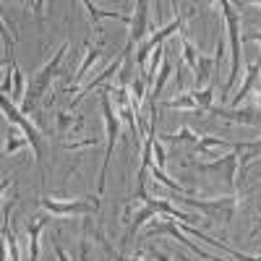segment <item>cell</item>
Returning <instances> with one entry per match:
<instances>
[{
    "instance_id": "obj_1",
    "label": "cell",
    "mask_w": 261,
    "mask_h": 261,
    "mask_svg": "<svg viewBox=\"0 0 261 261\" xmlns=\"http://www.w3.org/2000/svg\"><path fill=\"white\" fill-rule=\"evenodd\" d=\"M65 53H68V42H63V45L55 50L53 60H47V65H45V68H42V71L32 79V84L27 86V97H24V105H21V113H24V115H29V113L34 110V107L39 105V99L47 94L53 79L60 76V65H63Z\"/></svg>"
},
{
    "instance_id": "obj_2",
    "label": "cell",
    "mask_w": 261,
    "mask_h": 261,
    "mask_svg": "<svg viewBox=\"0 0 261 261\" xmlns=\"http://www.w3.org/2000/svg\"><path fill=\"white\" fill-rule=\"evenodd\" d=\"M220 8L225 13V24H227V42H230V79L222 89V97L232 94V86L241 76V60H243V53H241V16H238L235 6L227 3V0H220Z\"/></svg>"
},
{
    "instance_id": "obj_3",
    "label": "cell",
    "mask_w": 261,
    "mask_h": 261,
    "mask_svg": "<svg viewBox=\"0 0 261 261\" xmlns=\"http://www.w3.org/2000/svg\"><path fill=\"white\" fill-rule=\"evenodd\" d=\"M99 105H102V115H105V130H107V151H105V162L99 170V183H97V196H102L105 191V180H107V167H110L113 151H115V141L120 136V118L113 110V99H110V86L99 89Z\"/></svg>"
},
{
    "instance_id": "obj_4",
    "label": "cell",
    "mask_w": 261,
    "mask_h": 261,
    "mask_svg": "<svg viewBox=\"0 0 261 261\" xmlns=\"http://www.w3.org/2000/svg\"><path fill=\"white\" fill-rule=\"evenodd\" d=\"M0 105H3V113H6V118H8V123L11 125H16L21 134H24L27 139H29V144H32V149H34V160H37V165L42 167L45 165V154H42V134H39V128L37 125H32V120L18 110V107L8 99V97H3L0 99Z\"/></svg>"
},
{
    "instance_id": "obj_5",
    "label": "cell",
    "mask_w": 261,
    "mask_h": 261,
    "mask_svg": "<svg viewBox=\"0 0 261 261\" xmlns=\"http://www.w3.org/2000/svg\"><path fill=\"white\" fill-rule=\"evenodd\" d=\"M39 206L53 217H89L99 209V201L97 196H84V199H73V201H58V199L42 196Z\"/></svg>"
},
{
    "instance_id": "obj_6",
    "label": "cell",
    "mask_w": 261,
    "mask_h": 261,
    "mask_svg": "<svg viewBox=\"0 0 261 261\" xmlns=\"http://www.w3.org/2000/svg\"><path fill=\"white\" fill-rule=\"evenodd\" d=\"M175 204H186V206H193L199 209L204 217H222V220H232L235 214V206H238V199L235 196H222V199H193V196H178L175 193Z\"/></svg>"
},
{
    "instance_id": "obj_7",
    "label": "cell",
    "mask_w": 261,
    "mask_h": 261,
    "mask_svg": "<svg viewBox=\"0 0 261 261\" xmlns=\"http://www.w3.org/2000/svg\"><path fill=\"white\" fill-rule=\"evenodd\" d=\"M193 13H196V11H193V8H188L183 16H178L175 21H170V24H167L165 29H160V32H157L154 37H151L149 42H144V45L136 50V65L141 68V73H146V68H149V55L154 53L160 45H165V39H167V37H172L175 32H180V29H183V24H186V21H188Z\"/></svg>"
},
{
    "instance_id": "obj_8",
    "label": "cell",
    "mask_w": 261,
    "mask_h": 261,
    "mask_svg": "<svg viewBox=\"0 0 261 261\" xmlns=\"http://www.w3.org/2000/svg\"><path fill=\"white\" fill-rule=\"evenodd\" d=\"M238 151H230L225 157H217L212 162H196L193 167L201 172V175H212V178H222L230 188L238 186Z\"/></svg>"
},
{
    "instance_id": "obj_9",
    "label": "cell",
    "mask_w": 261,
    "mask_h": 261,
    "mask_svg": "<svg viewBox=\"0 0 261 261\" xmlns=\"http://www.w3.org/2000/svg\"><path fill=\"white\" fill-rule=\"evenodd\" d=\"M212 115H220L230 123H241V125H261V115L253 107H212Z\"/></svg>"
},
{
    "instance_id": "obj_10",
    "label": "cell",
    "mask_w": 261,
    "mask_h": 261,
    "mask_svg": "<svg viewBox=\"0 0 261 261\" xmlns=\"http://www.w3.org/2000/svg\"><path fill=\"white\" fill-rule=\"evenodd\" d=\"M146 29H149V3L146 0H139L136 3V13L130 16V34H128V45H144V37H146Z\"/></svg>"
},
{
    "instance_id": "obj_11",
    "label": "cell",
    "mask_w": 261,
    "mask_h": 261,
    "mask_svg": "<svg viewBox=\"0 0 261 261\" xmlns=\"http://www.w3.org/2000/svg\"><path fill=\"white\" fill-rule=\"evenodd\" d=\"M120 63H125V47H123V53H118V58H115V60H113L110 65H107V68H105V71H102V73H99V76H97L94 81H89V84L84 86V89L79 92V97H73V99H71V107H76V105H79V102H81V99H84L86 94H89V92H94L97 86H102V84H105L107 79H113L115 73H120Z\"/></svg>"
},
{
    "instance_id": "obj_12",
    "label": "cell",
    "mask_w": 261,
    "mask_h": 261,
    "mask_svg": "<svg viewBox=\"0 0 261 261\" xmlns=\"http://www.w3.org/2000/svg\"><path fill=\"white\" fill-rule=\"evenodd\" d=\"M258 76H261V58H258V60H253V63L248 65L243 86H241V89H238V94H232V99H230V105H232V107H241V105L251 97V92L256 89V84H258Z\"/></svg>"
},
{
    "instance_id": "obj_13",
    "label": "cell",
    "mask_w": 261,
    "mask_h": 261,
    "mask_svg": "<svg viewBox=\"0 0 261 261\" xmlns=\"http://www.w3.org/2000/svg\"><path fill=\"white\" fill-rule=\"evenodd\" d=\"M232 151H238V178H243L246 175V170H248V165L256 160V157H261V139L258 141H241V144H232Z\"/></svg>"
},
{
    "instance_id": "obj_14",
    "label": "cell",
    "mask_w": 261,
    "mask_h": 261,
    "mask_svg": "<svg viewBox=\"0 0 261 261\" xmlns=\"http://www.w3.org/2000/svg\"><path fill=\"white\" fill-rule=\"evenodd\" d=\"M154 217H157V212H154V209H151L149 204H141V209H139L134 217H130L128 230H125V235H123V241H120V243L125 246L128 241H134V235L141 230V225H144V222H149V220H154Z\"/></svg>"
},
{
    "instance_id": "obj_15",
    "label": "cell",
    "mask_w": 261,
    "mask_h": 261,
    "mask_svg": "<svg viewBox=\"0 0 261 261\" xmlns=\"http://www.w3.org/2000/svg\"><path fill=\"white\" fill-rule=\"evenodd\" d=\"M84 8L89 11V18H92V24H94V32H102V29H99V21H102V18H118V21H125V24H130V16H125V13H120V11H102V8H97L94 3H89V0L84 3Z\"/></svg>"
},
{
    "instance_id": "obj_16",
    "label": "cell",
    "mask_w": 261,
    "mask_h": 261,
    "mask_svg": "<svg viewBox=\"0 0 261 261\" xmlns=\"http://www.w3.org/2000/svg\"><path fill=\"white\" fill-rule=\"evenodd\" d=\"M102 53H105V45H102V42H99V45L94 47V50H89V53H86V58H84V63L79 65V73L73 76V86H71V89L68 92H76L79 89V84H81V79L86 76V73H89V68H92V65L102 58Z\"/></svg>"
},
{
    "instance_id": "obj_17",
    "label": "cell",
    "mask_w": 261,
    "mask_h": 261,
    "mask_svg": "<svg viewBox=\"0 0 261 261\" xmlns=\"http://www.w3.org/2000/svg\"><path fill=\"white\" fill-rule=\"evenodd\" d=\"M165 107H170V110H183V113H199V105H196V99H193L191 92H183L180 97L165 102ZM199 115H201V113H199Z\"/></svg>"
},
{
    "instance_id": "obj_18",
    "label": "cell",
    "mask_w": 261,
    "mask_h": 261,
    "mask_svg": "<svg viewBox=\"0 0 261 261\" xmlns=\"http://www.w3.org/2000/svg\"><path fill=\"white\" fill-rule=\"evenodd\" d=\"M170 73H172V65H170V58H165L162 65H160V79L154 81V86H151V92H149V99H154V102L160 99V94H162V89H165Z\"/></svg>"
},
{
    "instance_id": "obj_19",
    "label": "cell",
    "mask_w": 261,
    "mask_h": 261,
    "mask_svg": "<svg viewBox=\"0 0 261 261\" xmlns=\"http://www.w3.org/2000/svg\"><path fill=\"white\" fill-rule=\"evenodd\" d=\"M196 105H199V113H212V107H214V89H212V84L206 86V89H193L191 92Z\"/></svg>"
},
{
    "instance_id": "obj_20",
    "label": "cell",
    "mask_w": 261,
    "mask_h": 261,
    "mask_svg": "<svg viewBox=\"0 0 261 261\" xmlns=\"http://www.w3.org/2000/svg\"><path fill=\"white\" fill-rule=\"evenodd\" d=\"M180 50H183V63L188 65V68L193 71V76H196V68H199V55H201V53L196 50V47L191 45V42H188L186 37L180 39Z\"/></svg>"
},
{
    "instance_id": "obj_21",
    "label": "cell",
    "mask_w": 261,
    "mask_h": 261,
    "mask_svg": "<svg viewBox=\"0 0 261 261\" xmlns=\"http://www.w3.org/2000/svg\"><path fill=\"white\" fill-rule=\"evenodd\" d=\"M24 146H32L29 144V139L24 136V134H18V130H8V141H6V154L11 157V154H16L18 149H24Z\"/></svg>"
},
{
    "instance_id": "obj_22",
    "label": "cell",
    "mask_w": 261,
    "mask_h": 261,
    "mask_svg": "<svg viewBox=\"0 0 261 261\" xmlns=\"http://www.w3.org/2000/svg\"><path fill=\"white\" fill-rule=\"evenodd\" d=\"M214 146H232V144L222 141L220 136H204V139H199V144H196V149H199L201 157H212V149Z\"/></svg>"
},
{
    "instance_id": "obj_23",
    "label": "cell",
    "mask_w": 261,
    "mask_h": 261,
    "mask_svg": "<svg viewBox=\"0 0 261 261\" xmlns=\"http://www.w3.org/2000/svg\"><path fill=\"white\" fill-rule=\"evenodd\" d=\"M165 141H170V144H183V141H191V144L196 146V144H199V136H196L191 128H186V125H183V128L178 130V134H170V136H165Z\"/></svg>"
},
{
    "instance_id": "obj_24",
    "label": "cell",
    "mask_w": 261,
    "mask_h": 261,
    "mask_svg": "<svg viewBox=\"0 0 261 261\" xmlns=\"http://www.w3.org/2000/svg\"><path fill=\"white\" fill-rule=\"evenodd\" d=\"M71 125H73V115L58 113V136H71Z\"/></svg>"
},
{
    "instance_id": "obj_25",
    "label": "cell",
    "mask_w": 261,
    "mask_h": 261,
    "mask_svg": "<svg viewBox=\"0 0 261 261\" xmlns=\"http://www.w3.org/2000/svg\"><path fill=\"white\" fill-rule=\"evenodd\" d=\"M60 146H63V149H68V151H76V149H84V146H97V136L84 139V141H63Z\"/></svg>"
},
{
    "instance_id": "obj_26",
    "label": "cell",
    "mask_w": 261,
    "mask_h": 261,
    "mask_svg": "<svg viewBox=\"0 0 261 261\" xmlns=\"http://www.w3.org/2000/svg\"><path fill=\"white\" fill-rule=\"evenodd\" d=\"M154 157H157V167L162 170V167H165V162H167V157H165V149H162V144H160V141H154Z\"/></svg>"
},
{
    "instance_id": "obj_27",
    "label": "cell",
    "mask_w": 261,
    "mask_h": 261,
    "mask_svg": "<svg viewBox=\"0 0 261 261\" xmlns=\"http://www.w3.org/2000/svg\"><path fill=\"white\" fill-rule=\"evenodd\" d=\"M53 251H55V258H58V261H71V256L60 248V243H53Z\"/></svg>"
},
{
    "instance_id": "obj_28",
    "label": "cell",
    "mask_w": 261,
    "mask_h": 261,
    "mask_svg": "<svg viewBox=\"0 0 261 261\" xmlns=\"http://www.w3.org/2000/svg\"><path fill=\"white\" fill-rule=\"evenodd\" d=\"M243 39H248V42H261V32H248Z\"/></svg>"
},
{
    "instance_id": "obj_29",
    "label": "cell",
    "mask_w": 261,
    "mask_h": 261,
    "mask_svg": "<svg viewBox=\"0 0 261 261\" xmlns=\"http://www.w3.org/2000/svg\"><path fill=\"white\" fill-rule=\"evenodd\" d=\"M149 258H151V261H170L165 253H157V251H151V253H149Z\"/></svg>"
},
{
    "instance_id": "obj_30",
    "label": "cell",
    "mask_w": 261,
    "mask_h": 261,
    "mask_svg": "<svg viewBox=\"0 0 261 261\" xmlns=\"http://www.w3.org/2000/svg\"><path fill=\"white\" fill-rule=\"evenodd\" d=\"M42 8H45V3H34V16H39V13H42Z\"/></svg>"
},
{
    "instance_id": "obj_31",
    "label": "cell",
    "mask_w": 261,
    "mask_h": 261,
    "mask_svg": "<svg viewBox=\"0 0 261 261\" xmlns=\"http://www.w3.org/2000/svg\"><path fill=\"white\" fill-rule=\"evenodd\" d=\"M115 261H120V258H118V253H115Z\"/></svg>"
}]
</instances>
